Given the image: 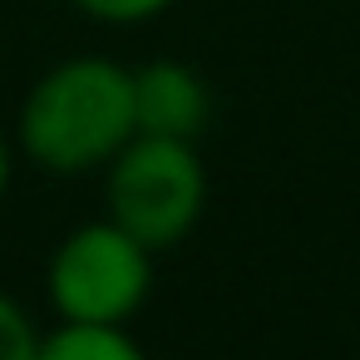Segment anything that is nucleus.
I'll use <instances>...</instances> for the list:
<instances>
[{
	"instance_id": "1",
	"label": "nucleus",
	"mask_w": 360,
	"mask_h": 360,
	"mask_svg": "<svg viewBox=\"0 0 360 360\" xmlns=\"http://www.w3.org/2000/svg\"><path fill=\"white\" fill-rule=\"evenodd\" d=\"M134 124V75H124L109 60H70L50 70L20 114V139L35 163L55 173H79L104 158H114Z\"/></svg>"
},
{
	"instance_id": "2",
	"label": "nucleus",
	"mask_w": 360,
	"mask_h": 360,
	"mask_svg": "<svg viewBox=\"0 0 360 360\" xmlns=\"http://www.w3.org/2000/svg\"><path fill=\"white\" fill-rule=\"evenodd\" d=\"M207 178L193 153V139L134 134L109 168V212L148 252L173 247L202 212Z\"/></svg>"
},
{
	"instance_id": "3",
	"label": "nucleus",
	"mask_w": 360,
	"mask_h": 360,
	"mask_svg": "<svg viewBox=\"0 0 360 360\" xmlns=\"http://www.w3.org/2000/svg\"><path fill=\"white\" fill-rule=\"evenodd\" d=\"M148 247L119 222L79 227L50 262V296L65 321L119 326L148 296Z\"/></svg>"
},
{
	"instance_id": "4",
	"label": "nucleus",
	"mask_w": 360,
	"mask_h": 360,
	"mask_svg": "<svg viewBox=\"0 0 360 360\" xmlns=\"http://www.w3.org/2000/svg\"><path fill=\"white\" fill-rule=\"evenodd\" d=\"M134 124L139 134L198 139L207 124V89L183 65H148L134 75Z\"/></svg>"
},
{
	"instance_id": "5",
	"label": "nucleus",
	"mask_w": 360,
	"mask_h": 360,
	"mask_svg": "<svg viewBox=\"0 0 360 360\" xmlns=\"http://www.w3.org/2000/svg\"><path fill=\"white\" fill-rule=\"evenodd\" d=\"M35 360H143V350L119 330V326H99V321H70L55 335L40 340Z\"/></svg>"
},
{
	"instance_id": "6",
	"label": "nucleus",
	"mask_w": 360,
	"mask_h": 360,
	"mask_svg": "<svg viewBox=\"0 0 360 360\" xmlns=\"http://www.w3.org/2000/svg\"><path fill=\"white\" fill-rule=\"evenodd\" d=\"M35 355H40L35 326L11 296H0V360H35Z\"/></svg>"
},
{
	"instance_id": "7",
	"label": "nucleus",
	"mask_w": 360,
	"mask_h": 360,
	"mask_svg": "<svg viewBox=\"0 0 360 360\" xmlns=\"http://www.w3.org/2000/svg\"><path fill=\"white\" fill-rule=\"evenodd\" d=\"M79 11H89L94 20H114V25H134V20H148L158 15L163 6H173V0H75Z\"/></svg>"
},
{
	"instance_id": "8",
	"label": "nucleus",
	"mask_w": 360,
	"mask_h": 360,
	"mask_svg": "<svg viewBox=\"0 0 360 360\" xmlns=\"http://www.w3.org/2000/svg\"><path fill=\"white\" fill-rule=\"evenodd\" d=\"M6 183H11V153H6V143H0V193H6Z\"/></svg>"
}]
</instances>
